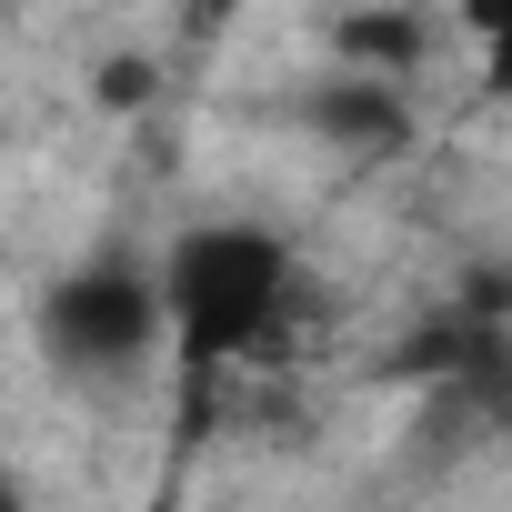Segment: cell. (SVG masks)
Segmentation results:
<instances>
[{
  "mask_svg": "<svg viewBox=\"0 0 512 512\" xmlns=\"http://www.w3.org/2000/svg\"><path fill=\"white\" fill-rule=\"evenodd\" d=\"M161 302H171V362L191 382L251 362L302 302V251L251 221V211H221V221H191L171 231L161 251Z\"/></svg>",
  "mask_w": 512,
  "mask_h": 512,
  "instance_id": "obj_1",
  "label": "cell"
},
{
  "mask_svg": "<svg viewBox=\"0 0 512 512\" xmlns=\"http://www.w3.org/2000/svg\"><path fill=\"white\" fill-rule=\"evenodd\" d=\"M31 342L51 372L71 382H131L171 352V302H161V262L131 251H91V262L51 272V292L31 302Z\"/></svg>",
  "mask_w": 512,
  "mask_h": 512,
  "instance_id": "obj_2",
  "label": "cell"
},
{
  "mask_svg": "<svg viewBox=\"0 0 512 512\" xmlns=\"http://www.w3.org/2000/svg\"><path fill=\"white\" fill-rule=\"evenodd\" d=\"M312 131L342 141V151H402V141H412V91H402V81L332 71V81L312 91Z\"/></svg>",
  "mask_w": 512,
  "mask_h": 512,
  "instance_id": "obj_3",
  "label": "cell"
},
{
  "mask_svg": "<svg viewBox=\"0 0 512 512\" xmlns=\"http://www.w3.org/2000/svg\"><path fill=\"white\" fill-rule=\"evenodd\" d=\"M432 61V21L402 11V0H382V11H342L332 21V71H362V81H402Z\"/></svg>",
  "mask_w": 512,
  "mask_h": 512,
  "instance_id": "obj_4",
  "label": "cell"
},
{
  "mask_svg": "<svg viewBox=\"0 0 512 512\" xmlns=\"http://www.w3.org/2000/svg\"><path fill=\"white\" fill-rule=\"evenodd\" d=\"M462 31H472L482 91H492V101H512V0H462Z\"/></svg>",
  "mask_w": 512,
  "mask_h": 512,
  "instance_id": "obj_5",
  "label": "cell"
},
{
  "mask_svg": "<svg viewBox=\"0 0 512 512\" xmlns=\"http://www.w3.org/2000/svg\"><path fill=\"white\" fill-rule=\"evenodd\" d=\"M151 91H161V81H151L141 61H121V71H101V101H151Z\"/></svg>",
  "mask_w": 512,
  "mask_h": 512,
  "instance_id": "obj_6",
  "label": "cell"
}]
</instances>
